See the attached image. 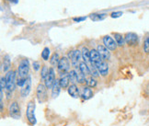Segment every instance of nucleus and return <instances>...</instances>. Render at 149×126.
I'll list each match as a JSON object with an SVG mask.
<instances>
[{"mask_svg": "<svg viewBox=\"0 0 149 126\" xmlns=\"http://www.w3.org/2000/svg\"><path fill=\"white\" fill-rule=\"evenodd\" d=\"M123 15V12L122 11H117V12H112L111 14V17L113 19H116V18H120Z\"/></svg>", "mask_w": 149, "mask_h": 126, "instance_id": "c756f323", "label": "nucleus"}, {"mask_svg": "<svg viewBox=\"0 0 149 126\" xmlns=\"http://www.w3.org/2000/svg\"><path fill=\"white\" fill-rule=\"evenodd\" d=\"M95 65L97 67V69H98V71L101 74L102 76L108 75V73H109V66H108V64L104 60H102L101 62L98 63V64H96Z\"/></svg>", "mask_w": 149, "mask_h": 126, "instance_id": "f8f14e48", "label": "nucleus"}, {"mask_svg": "<svg viewBox=\"0 0 149 126\" xmlns=\"http://www.w3.org/2000/svg\"><path fill=\"white\" fill-rule=\"evenodd\" d=\"M103 43H104L105 46L110 50V51H114V50H116L117 48V42L116 41H114V40L111 37V36H105V37H103Z\"/></svg>", "mask_w": 149, "mask_h": 126, "instance_id": "6e6552de", "label": "nucleus"}, {"mask_svg": "<svg viewBox=\"0 0 149 126\" xmlns=\"http://www.w3.org/2000/svg\"><path fill=\"white\" fill-rule=\"evenodd\" d=\"M68 75H69L70 82H71L72 84H76V83L77 82V71L71 70L69 73H68Z\"/></svg>", "mask_w": 149, "mask_h": 126, "instance_id": "b1692460", "label": "nucleus"}, {"mask_svg": "<svg viewBox=\"0 0 149 126\" xmlns=\"http://www.w3.org/2000/svg\"><path fill=\"white\" fill-rule=\"evenodd\" d=\"M90 60L94 63V65H96V64H98V63L101 62L102 60H104V59H103L102 57L100 56L98 50L92 49L90 51Z\"/></svg>", "mask_w": 149, "mask_h": 126, "instance_id": "4468645a", "label": "nucleus"}, {"mask_svg": "<svg viewBox=\"0 0 149 126\" xmlns=\"http://www.w3.org/2000/svg\"><path fill=\"white\" fill-rule=\"evenodd\" d=\"M98 52L100 53V56L104 60H109V59H110V57H111L110 50H109L105 46V45H99V46H98Z\"/></svg>", "mask_w": 149, "mask_h": 126, "instance_id": "ddd939ff", "label": "nucleus"}, {"mask_svg": "<svg viewBox=\"0 0 149 126\" xmlns=\"http://www.w3.org/2000/svg\"><path fill=\"white\" fill-rule=\"evenodd\" d=\"M144 51L146 52V54H149V37H147L145 40V42H144Z\"/></svg>", "mask_w": 149, "mask_h": 126, "instance_id": "c85d7f7f", "label": "nucleus"}, {"mask_svg": "<svg viewBox=\"0 0 149 126\" xmlns=\"http://www.w3.org/2000/svg\"><path fill=\"white\" fill-rule=\"evenodd\" d=\"M124 39H125V42L128 45H131V46H134V45H136L138 43V36H137V34L134 32H128L125 35Z\"/></svg>", "mask_w": 149, "mask_h": 126, "instance_id": "1a4fd4ad", "label": "nucleus"}, {"mask_svg": "<svg viewBox=\"0 0 149 126\" xmlns=\"http://www.w3.org/2000/svg\"><path fill=\"white\" fill-rule=\"evenodd\" d=\"M81 54H82V58L84 59V62L88 64V63L91 61L90 60V51H88V49L87 47H83Z\"/></svg>", "mask_w": 149, "mask_h": 126, "instance_id": "aec40b11", "label": "nucleus"}, {"mask_svg": "<svg viewBox=\"0 0 149 126\" xmlns=\"http://www.w3.org/2000/svg\"><path fill=\"white\" fill-rule=\"evenodd\" d=\"M106 18V14H91L90 15V19H92L93 21H99V20H102Z\"/></svg>", "mask_w": 149, "mask_h": 126, "instance_id": "5701e85b", "label": "nucleus"}, {"mask_svg": "<svg viewBox=\"0 0 149 126\" xmlns=\"http://www.w3.org/2000/svg\"><path fill=\"white\" fill-rule=\"evenodd\" d=\"M9 114L10 116L14 119H19L20 118V108L18 104V102H12L9 106Z\"/></svg>", "mask_w": 149, "mask_h": 126, "instance_id": "423d86ee", "label": "nucleus"}, {"mask_svg": "<svg viewBox=\"0 0 149 126\" xmlns=\"http://www.w3.org/2000/svg\"><path fill=\"white\" fill-rule=\"evenodd\" d=\"M87 19V17H81V18H74L73 20L76 21V22H80V21H84Z\"/></svg>", "mask_w": 149, "mask_h": 126, "instance_id": "473e14b6", "label": "nucleus"}, {"mask_svg": "<svg viewBox=\"0 0 149 126\" xmlns=\"http://www.w3.org/2000/svg\"><path fill=\"white\" fill-rule=\"evenodd\" d=\"M9 68H10V59L8 55H6L3 61V71L8 72Z\"/></svg>", "mask_w": 149, "mask_h": 126, "instance_id": "4be33fe9", "label": "nucleus"}, {"mask_svg": "<svg viewBox=\"0 0 149 126\" xmlns=\"http://www.w3.org/2000/svg\"><path fill=\"white\" fill-rule=\"evenodd\" d=\"M57 67H58V71L61 74V76L65 75L70 68V63L67 57H62V58H60Z\"/></svg>", "mask_w": 149, "mask_h": 126, "instance_id": "20e7f679", "label": "nucleus"}, {"mask_svg": "<svg viewBox=\"0 0 149 126\" xmlns=\"http://www.w3.org/2000/svg\"><path fill=\"white\" fill-rule=\"evenodd\" d=\"M49 69L50 68H48L46 65H43L42 66V74H41V77H42V79H45L46 78V77H47V75H48V73H49Z\"/></svg>", "mask_w": 149, "mask_h": 126, "instance_id": "bb28decb", "label": "nucleus"}, {"mask_svg": "<svg viewBox=\"0 0 149 126\" xmlns=\"http://www.w3.org/2000/svg\"><path fill=\"white\" fill-rule=\"evenodd\" d=\"M31 77L29 76L26 82L24 84V86L22 87L21 90H20V94L22 97H27L31 92Z\"/></svg>", "mask_w": 149, "mask_h": 126, "instance_id": "9b49d317", "label": "nucleus"}, {"mask_svg": "<svg viewBox=\"0 0 149 126\" xmlns=\"http://www.w3.org/2000/svg\"><path fill=\"white\" fill-rule=\"evenodd\" d=\"M29 69H30V64H29V60L23 59L20 63L18 68V81L17 84L19 87H23L26 80L29 77Z\"/></svg>", "mask_w": 149, "mask_h": 126, "instance_id": "f257e3e1", "label": "nucleus"}, {"mask_svg": "<svg viewBox=\"0 0 149 126\" xmlns=\"http://www.w3.org/2000/svg\"><path fill=\"white\" fill-rule=\"evenodd\" d=\"M61 85H60V81L59 79H56L55 82L53 86V88H52V96H53V98L55 99L57 97L59 96L60 94V91H61Z\"/></svg>", "mask_w": 149, "mask_h": 126, "instance_id": "2eb2a0df", "label": "nucleus"}, {"mask_svg": "<svg viewBox=\"0 0 149 126\" xmlns=\"http://www.w3.org/2000/svg\"><path fill=\"white\" fill-rule=\"evenodd\" d=\"M114 38H115V41L119 46H123L124 42H125V39L121 35L120 33H114Z\"/></svg>", "mask_w": 149, "mask_h": 126, "instance_id": "412c9836", "label": "nucleus"}, {"mask_svg": "<svg viewBox=\"0 0 149 126\" xmlns=\"http://www.w3.org/2000/svg\"><path fill=\"white\" fill-rule=\"evenodd\" d=\"M44 82H45V86H46L47 88H53V86L55 82V73H54V70L53 67L49 69V73H48L46 78L44 79Z\"/></svg>", "mask_w": 149, "mask_h": 126, "instance_id": "0eeeda50", "label": "nucleus"}, {"mask_svg": "<svg viewBox=\"0 0 149 126\" xmlns=\"http://www.w3.org/2000/svg\"><path fill=\"white\" fill-rule=\"evenodd\" d=\"M60 81V85L62 88H68L70 83V78H69V75L68 74H65L64 76H61V78L59 79Z\"/></svg>", "mask_w": 149, "mask_h": 126, "instance_id": "f3484780", "label": "nucleus"}, {"mask_svg": "<svg viewBox=\"0 0 149 126\" xmlns=\"http://www.w3.org/2000/svg\"><path fill=\"white\" fill-rule=\"evenodd\" d=\"M79 70L81 71L84 75L87 77L88 75H91V72H90V68L88 65V64L86 62H81L79 64Z\"/></svg>", "mask_w": 149, "mask_h": 126, "instance_id": "a211bd4d", "label": "nucleus"}, {"mask_svg": "<svg viewBox=\"0 0 149 126\" xmlns=\"http://www.w3.org/2000/svg\"><path fill=\"white\" fill-rule=\"evenodd\" d=\"M68 93H69V95L74 99L78 98L79 97V89L77 87L76 84H72L71 86H69V88H68Z\"/></svg>", "mask_w": 149, "mask_h": 126, "instance_id": "dca6fc26", "label": "nucleus"}, {"mask_svg": "<svg viewBox=\"0 0 149 126\" xmlns=\"http://www.w3.org/2000/svg\"><path fill=\"white\" fill-rule=\"evenodd\" d=\"M16 72L15 71H8L6 75V88L8 91H13L16 88L17 79H16Z\"/></svg>", "mask_w": 149, "mask_h": 126, "instance_id": "f03ea898", "label": "nucleus"}, {"mask_svg": "<svg viewBox=\"0 0 149 126\" xmlns=\"http://www.w3.org/2000/svg\"><path fill=\"white\" fill-rule=\"evenodd\" d=\"M81 96L84 100H89L90 98H92L93 96V91L91 90V88H89V87H85L82 89V93Z\"/></svg>", "mask_w": 149, "mask_h": 126, "instance_id": "6ab92c4d", "label": "nucleus"}, {"mask_svg": "<svg viewBox=\"0 0 149 126\" xmlns=\"http://www.w3.org/2000/svg\"><path fill=\"white\" fill-rule=\"evenodd\" d=\"M46 86L43 84H39L37 87V99L40 103H43L45 100H47V90H46Z\"/></svg>", "mask_w": 149, "mask_h": 126, "instance_id": "39448f33", "label": "nucleus"}, {"mask_svg": "<svg viewBox=\"0 0 149 126\" xmlns=\"http://www.w3.org/2000/svg\"><path fill=\"white\" fill-rule=\"evenodd\" d=\"M32 65H33V69L35 70V71H38L40 69V64H39V62H37V61L33 62Z\"/></svg>", "mask_w": 149, "mask_h": 126, "instance_id": "7c9ffc66", "label": "nucleus"}, {"mask_svg": "<svg viewBox=\"0 0 149 126\" xmlns=\"http://www.w3.org/2000/svg\"><path fill=\"white\" fill-rule=\"evenodd\" d=\"M59 54H54L53 56H52V58L50 59V63H51V65H53V66H56V65H58V63H59Z\"/></svg>", "mask_w": 149, "mask_h": 126, "instance_id": "393cba45", "label": "nucleus"}, {"mask_svg": "<svg viewBox=\"0 0 149 126\" xmlns=\"http://www.w3.org/2000/svg\"><path fill=\"white\" fill-rule=\"evenodd\" d=\"M82 54H80V51L78 50H76V51H73V52H70L68 56H69V58L71 59V63L73 66L74 67H77L78 64H80V56Z\"/></svg>", "mask_w": 149, "mask_h": 126, "instance_id": "9d476101", "label": "nucleus"}, {"mask_svg": "<svg viewBox=\"0 0 149 126\" xmlns=\"http://www.w3.org/2000/svg\"><path fill=\"white\" fill-rule=\"evenodd\" d=\"M35 109L36 105L34 101H30L28 103L27 106V111H26V115L29 123L31 125H35L36 124V118H35Z\"/></svg>", "mask_w": 149, "mask_h": 126, "instance_id": "7ed1b4c3", "label": "nucleus"}, {"mask_svg": "<svg viewBox=\"0 0 149 126\" xmlns=\"http://www.w3.org/2000/svg\"><path fill=\"white\" fill-rule=\"evenodd\" d=\"M87 84H88V87H90V88H95L96 86H97V81H96V79L93 78V77H89L87 80Z\"/></svg>", "mask_w": 149, "mask_h": 126, "instance_id": "cd10ccee", "label": "nucleus"}, {"mask_svg": "<svg viewBox=\"0 0 149 126\" xmlns=\"http://www.w3.org/2000/svg\"><path fill=\"white\" fill-rule=\"evenodd\" d=\"M0 83H1V85H0V88L3 90L4 88L6 87V78L5 77H1V81H0Z\"/></svg>", "mask_w": 149, "mask_h": 126, "instance_id": "2f4dec72", "label": "nucleus"}, {"mask_svg": "<svg viewBox=\"0 0 149 126\" xmlns=\"http://www.w3.org/2000/svg\"><path fill=\"white\" fill-rule=\"evenodd\" d=\"M49 56H50V49L48 47H45L42 52V58L44 61H47L49 60Z\"/></svg>", "mask_w": 149, "mask_h": 126, "instance_id": "a878e982", "label": "nucleus"}]
</instances>
